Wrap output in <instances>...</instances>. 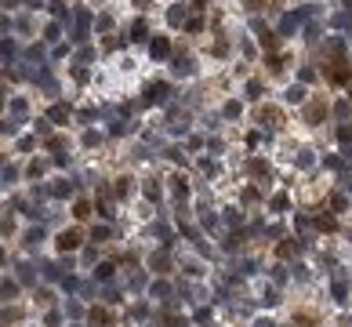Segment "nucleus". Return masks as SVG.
<instances>
[{"label":"nucleus","instance_id":"79ce46f5","mask_svg":"<svg viewBox=\"0 0 352 327\" xmlns=\"http://www.w3.org/2000/svg\"><path fill=\"white\" fill-rule=\"evenodd\" d=\"M19 276L26 280V284H29V280H33V269H29V266H19Z\"/></svg>","mask_w":352,"mask_h":327},{"label":"nucleus","instance_id":"c756f323","mask_svg":"<svg viewBox=\"0 0 352 327\" xmlns=\"http://www.w3.org/2000/svg\"><path fill=\"white\" fill-rule=\"evenodd\" d=\"M309 120H312V124L323 120V105H309Z\"/></svg>","mask_w":352,"mask_h":327},{"label":"nucleus","instance_id":"7c9ffc66","mask_svg":"<svg viewBox=\"0 0 352 327\" xmlns=\"http://www.w3.org/2000/svg\"><path fill=\"white\" fill-rule=\"evenodd\" d=\"M15 131H19V117H8L4 120V135H15Z\"/></svg>","mask_w":352,"mask_h":327},{"label":"nucleus","instance_id":"2eb2a0df","mask_svg":"<svg viewBox=\"0 0 352 327\" xmlns=\"http://www.w3.org/2000/svg\"><path fill=\"white\" fill-rule=\"evenodd\" d=\"M222 113H225V117H229V120H236V117H240V113H243V105H240V102H236V98H233V102H225V109H222Z\"/></svg>","mask_w":352,"mask_h":327},{"label":"nucleus","instance_id":"6ab92c4d","mask_svg":"<svg viewBox=\"0 0 352 327\" xmlns=\"http://www.w3.org/2000/svg\"><path fill=\"white\" fill-rule=\"evenodd\" d=\"M305 40H309V44H316V40H319V26H316V22L305 26Z\"/></svg>","mask_w":352,"mask_h":327},{"label":"nucleus","instance_id":"4468645a","mask_svg":"<svg viewBox=\"0 0 352 327\" xmlns=\"http://www.w3.org/2000/svg\"><path fill=\"white\" fill-rule=\"evenodd\" d=\"M287 102H305V84H294V87H287Z\"/></svg>","mask_w":352,"mask_h":327},{"label":"nucleus","instance_id":"20e7f679","mask_svg":"<svg viewBox=\"0 0 352 327\" xmlns=\"http://www.w3.org/2000/svg\"><path fill=\"white\" fill-rule=\"evenodd\" d=\"M80 247V233L76 229H66L62 237H58V251H76Z\"/></svg>","mask_w":352,"mask_h":327},{"label":"nucleus","instance_id":"2f4dec72","mask_svg":"<svg viewBox=\"0 0 352 327\" xmlns=\"http://www.w3.org/2000/svg\"><path fill=\"white\" fill-rule=\"evenodd\" d=\"M258 95H262V84H258V80H247V98H258Z\"/></svg>","mask_w":352,"mask_h":327},{"label":"nucleus","instance_id":"aec40b11","mask_svg":"<svg viewBox=\"0 0 352 327\" xmlns=\"http://www.w3.org/2000/svg\"><path fill=\"white\" fill-rule=\"evenodd\" d=\"M113 276V266H109V262H102V266L95 269V280H109Z\"/></svg>","mask_w":352,"mask_h":327},{"label":"nucleus","instance_id":"58836bf2","mask_svg":"<svg viewBox=\"0 0 352 327\" xmlns=\"http://www.w3.org/2000/svg\"><path fill=\"white\" fill-rule=\"evenodd\" d=\"M294 251H298V244H280V255H283V258H287V255H294Z\"/></svg>","mask_w":352,"mask_h":327},{"label":"nucleus","instance_id":"72a5a7b5","mask_svg":"<svg viewBox=\"0 0 352 327\" xmlns=\"http://www.w3.org/2000/svg\"><path fill=\"white\" fill-rule=\"evenodd\" d=\"M26 58H33V62L40 58V62H44V48H40V44H33V48H29V51H26Z\"/></svg>","mask_w":352,"mask_h":327},{"label":"nucleus","instance_id":"f257e3e1","mask_svg":"<svg viewBox=\"0 0 352 327\" xmlns=\"http://www.w3.org/2000/svg\"><path fill=\"white\" fill-rule=\"evenodd\" d=\"M167 95H171V87H167V84H149L145 87V105H163Z\"/></svg>","mask_w":352,"mask_h":327},{"label":"nucleus","instance_id":"ea45409f","mask_svg":"<svg viewBox=\"0 0 352 327\" xmlns=\"http://www.w3.org/2000/svg\"><path fill=\"white\" fill-rule=\"evenodd\" d=\"M58 33H62L58 26H48V37H44V40H51V44H55V40H58Z\"/></svg>","mask_w":352,"mask_h":327},{"label":"nucleus","instance_id":"1a4fd4ad","mask_svg":"<svg viewBox=\"0 0 352 327\" xmlns=\"http://www.w3.org/2000/svg\"><path fill=\"white\" fill-rule=\"evenodd\" d=\"M48 120H55V124H66V120H69V105H62V102H58V105H51Z\"/></svg>","mask_w":352,"mask_h":327},{"label":"nucleus","instance_id":"39448f33","mask_svg":"<svg viewBox=\"0 0 352 327\" xmlns=\"http://www.w3.org/2000/svg\"><path fill=\"white\" fill-rule=\"evenodd\" d=\"M87 26H91V15H87V11H76V29H73V40H87Z\"/></svg>","mask_w":352,"mask_h":327},{"label":"nucleus","instance_id":"f704fd0d","mask_svg":"<svg viewBox=\"0 0 352 327\" xmlns=\"http://www.w3.org/2000/svg\"><path fill=\"white\" fill-rule=\"evenodd\" d=\"M152 269L163 273V269H167V258H163V255H152Z\"/></svg>","mask_w":352,"mask_h":327},{"label":"nucleus","instance_id":"4c0bfd02","mask_svg":"<svg viewBox=\"0 0 352 327\" xmlns=\"http://www.w3.org/2000/svg\"><path fill=\"white\" fill-rule=\"evenodd\" d=\"M298 164H301V167H309V164H312V153H309V149H301V157H298Z\"/></svg>","mask_w":352,"mask_h":327},{"label":"nucleus","instance_id":"dca6fc26","mask_svg":"<svg viewBox=\"0 0 352 327\" xmlns=\"http://www.w3.org/2000/svg\"><path fill=\"white\" fill-rule=\"evenodd\" d=\"M51 193H55V196H73V193H76V185H73V182H58Z\"/></svg>","mask_w":352,"mask_h":327},{"label":"nucleus","instance_id":"9d476101","mask_svg":"<svg viewBox=\"0 0 352 327\" xmlns=\"http://www.w3.org/2000/svg\"><path fill=\"white\" fill-rule=\"evenodd\" d=\"M186 15H189V8H171L167 11V22L171 26H186Z\"/></svg>","mask_w":352,"mask_h":327},{"label":"nucleus","instance_id":"423d86ee","mask_svg":"<svg viewBox=\"0 0 352 327\" xmlns=\"http://www.w3.org/2000/svg\"><path fill=\"white\" fill-rule=\"evenodd\" d=\"M145 37H149V22H145V19H134V22H131V37H127V40L142 44Z\"/></svg>","mask_w":352,"mask_h":327},{"label":"nucleus","instance_id":"0eeeda50","mask_svg":"<svg viewBox=\"0 0 352 327\" xmlns=\"http://www.w3.org/2000/svg\"><path fill=\"white\" fill-rule=\"evenodd\" d=\"M298 26H301V19H298L294 11H290V15H283V19H280V37H290Z\"/></svg>","mask_w":352,"mask_h":327},{"label":"nucleus","instance_id":"bb28decb","mask_svg":"<svg viewBox=\"0 0 352 327\" xmlns=\"http://www.w3.org/2000/svg\"><path fill=\"white\" fill-rule=\"evenodd\" d=\"M98 29H102V33H109V29H113V19H109V15H98V22H95Z\"/></svg>","mask_w":352,"mask_h":327},{"label":"nucleus","instance_id":"6e6552de","mask_svg":"<svg viewBox=\"0 0 352 327\" xmlns=\"http://www.w3.org/2000/svg\"><path fill=\"white\" fill-rule=\"evenodd\" d=\"M193 69H196V66H193L189 55H178V58H174V76H193Z\"/></svg>","mask_w":352,"mask_h":327},{"label":"nucleus","instance_id":"a19ab883","mask_svg":"<svg viewBox=\"0 0 352 327\" xmlns=\"http://www.w3.org/2000/svg\"><path fill=\"white\" fill-rule=\"evenodd\" d=\"M15 178H19V171H15V167H4V182H8V185H11V182H15Z\"/></svg>","mask_w":352,"mask_h":327},{"label":"nucleus","instance_id":"412c9836","mask_svg":"<svg viewBox=\"0 0 352 327\" xmlns=\"http://www.w3.org/2000/svg\"><path fill=\"white\" fill-rule=\"evenodd\" d=\"M51 15L55 19H66V0H51Z\"/></svg>","mask_w":352,"mask_h":327},{"label":"nucleus","instance_id":"4be33fe9","mask_svg":"<svg viewBox=\"0 0 352 327\" xmlns=\"http://www.w3.org/2000/svg\"><path fill=\"white\" fill-rule=\"evenodd\" d=\"M341 48H345L341 37H330V40H327V51H330V55H341Z\"/></svg>","mask_w":352,"mask_h":327},{"label":"nucleus","instance_id":"f3484780","mask_svg":"<svg viewBox=\"0 0 352 327\" xmlns=\"http://www.w3.org/2000/svg\"><path fill=\"white\" fill-rule=\"evenodd\" d=\"M338 142L352 146V124H341V128H338Z\"/></svg>","mask_w":352,"mask_h":327},{"label":"nucleus","instance_id":"ddd939ff","mask_svg":"<svg viewBox=\"0 0 352 327\" xmlns=\"http://www.w3.org/2000/svg\"><path fill=\"white\" fill-rule=\"evenodd\" d=\"M330 80H334V84H348V80H352V69H348V66H338V69L330 73Z\"/></svg>","mask_w":352,"mask_h":327},{"label":"nucleus","instance_id":"c03bdc74","mask_svg":"<svg viewBox=\"0 0 352 327\" xmlns=\"http://www.w3.org/2000/svg\"><path fill=\"white\" fill-rule=\"evenodd\" d=\"M348 102H352V87H348Z\"/></svg>","mask_w":352,"mask_h":327},{"label":"nucleus","instance_id":"7ed1b4c3","mask_svg":"<svg viewBox=\"0 0 352 327\" xmlns=\"http://www.w3.org/2000/svg\"><path fill=\"white\" fill-rule=\"evenodd\" d=\"M149 55L156 58V62L167 58V55H171V40H167V37H152V40H149Z\"/></svg>","mask_w":352,"mask_h":327},{"label":"nucleus","instance_id":"393cba45","mask_svg":"<svg viewBox=\"0 0 352 327\" xmlns=\"http://www.w3.org/2000/svg\"><path fill=\"white\" fill-rule=\"evenodd\" d=\"M11 113L15 117H26V98H11Z\"/></svg>","mask_w":352,"mask_h":327},{"label":"nucleus","instance_id":"473e14b6","mask_svg":"<svg viewBox=\"0 0 352 327\" xmlns=\"http://www.w3.org/2000/svg\"><path fill=\"white\" fill-rule=\"evenodd\" d=\"M76 218H87L91 214V204H87V200H80V204H76V211H73Z\"/></svg>","mask_w":352,"mask_h":327},{"label":"nucleus","instance_id":"5701e85b","mask_svg":"<svg viewBox=\"0 0 352 327\" xmlns=\"http://www.w3.org/2000/svg\"><path fill=\"white\" fill-rule=\"evenodd\" d=\"M73 80H76V84H87V80H91V73H87L84 66H76V69H73Z\"/></svg>","mask_w":352,"mask_h":327},{"label":"nucleus","instance_id":"a211bd4d","mask_svg":"<svg viewBox=\"0 0 352 327\" xmlns=\"http://www.w3.org/2000/svg\"><path fill=\"white\" fill-rule=\"evenodd\" d=\"M312 80H316V69H309V66L298 69V84H312Z\"/></svg>","mask_w":352,"mask_h":327},{"label":"nucleus","instance_id":"c85d7f7f","mask_svg":"<svg viewBox=\"0 0 352 327\" xmlns=\"http://www.w3.org/2000/svg\"><path fill=\"white\" fill-rule=\"evenodd\" d=\"M330 26H334V29H341V26H348V11H341V15H334V19H330Z\"/></svg>","mask_w":352,"mask_h":327},{"label":"nucleus","instance_id":"37998d69","mask_svg":"<svg viewBox=\"0 0 352 327\" xmlns=\"http://www.w3.org/2000/svg\"><path fill=\"white\" fill-rule=\"evenodd\" d=\"M298 323H301V327H312V323H316V316H309V313L301 316V313H298Z\"/></svg>","mask_w":352,"mask_h":327},{"label":"nucleus","instance_id":"cd10ccee","mask_svg":"<svg viewBox=\"0 0 352 327\" xmlns=\"http://www.w3.org/2000/svg\"><path fill=\"white\" fill-rule=\"evenodd\" d=\"M167 294H171L167 284H152V298H167Z\"/></svg>","mask_w":352,"mask_h":327},{"label":"nucleus","instance_id":"a878e982","mask_svg":"<svg viewBox=\"0 0 352 327\" xmlns=\"http://www.w3.org/2000/svg\"><path fill=\"white\" fill-rule=\"evenodd\" d=\"M131 193V178H116V196H127Z\"/></svg>","mask_w":352,"mask_h":327},{"label":"nucleus","instance_id":"c9c22d12","mask_svg":"<svg viewBox=\"0 0 352 327\" xmlns=\"http://www.w3.org/2000/svg\"><path fill=\"white\" fill-rule=\"evenodd\" d=\"M4 294H8V298H15V294H19V284H15V280H4Z\"/></svg>","mask_w":352,"mask_h":327},{"label":"nucleus","instance_id":"9b49d317","mask_svg":"<svg viewBox=\"0 0 352 327\" xmlns=\"http://www.w3.org/2000/svg\"><path fill=\"white\" fill-rule=\"evenodd\" d=\"M330 294H334V302H338V305H345L348 298H345V294H348V287H345V280H334V287H330Z\"/></svg>","mask_w":352,"mask_h":327},{"label":"nucleus","instance_id":"b1692460","mask_svg":"<svg viewBox=\"0 0 352 327\" xmlns=\"http://www.w3.org/2000/svg\"><path fill=\"white\" fill-rule=\"evenodd\" d=\"M145 196H149V200H160V182H156V178L145 185Z\"/></svg>","mask_w":352,"mask_h":327},{"label":"nucleus","instance_id":"e433bc0d","mask_svg":"<svg viewBox=\"0 0 352 327\" xmlns=\"http://www.w3.org/2000/svg\"><path fill=\"white\" fill-rule=\"evenodd\" d=\"M91 320H95V323H109V313H102V309H95V313H91Z\"/></svg>","mask_w":352,"mask_h":327},{"label":"nucleus","instance_id":"f03ea898","mask_svg":"<svg viewBox=\"0 0 352 327\" xmlns=\"http://www.w3.org/2000/svg\"><path fill=\"white\" fill-rule=\"evenodd\" d=\"M251 29L258 33V40H262V48H276V37H280V33H272V29H269L262 19H254V22H251Z\"/></svg>","mask_w":352,"mask_h":327},{"label":"nucleus","instance_id":"f8f14e48","mask_svg":"<svg viewBox=\"0 0 352 327\" xmlns=\"http://www.w3.org/2000/svg\"><path fill=\"white\" fill-rule=\"evenodd\" d=\"M258 120H262L265 128H272V124L280 120V113H276V109H269V105H265V109H258Z\"/></svg>","mask_w":352,"mask_h":327}]
</instances>
